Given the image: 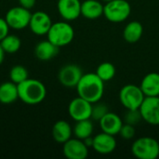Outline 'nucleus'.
Returning <instances> with one entry per match:
<instances>
[{"instance_id":"nucleus-7","label":"nucleus","mask_w":159,"mask_h":159,"mask_svg":"<svg viewBox=\"0 0 159 159\" xmlns=\"http://www.w3.org/2000/svg\"><path fill=\"white\" fill-rule=\"evenodd\" d=\"M32 13L30 9L22 7L20 6L10 8L6 14V20L8 26L15 30H21L29 26Z\"/></svg>"},{"instance_id":"nucleus-1","label":"nucleus","mask_w":159,"mask_h":159,"mask_svg":"<svg viewBox=\"0 0 159 159\" xmlns=\"http://www.w3.org/2000/svg\"><path fill=\"white\" fill-rule=\"evenodd\" d=\"M78 96L91 103L100 102L104 93V82L96 73L83 74L76 86Z\"/></svg>"},{"instance_id":"nucleus-17","label":"nucleus","mask_w":159,"mask_h":159,"mask_svg":"<svg viewBox=\"0 0 159 159\" xmlns=\"http://www.w3.org/2000/svg\"><path fill=\"white\" fill-rule=\"evenodd\" d=\"M145 97H155L159 96V74L150 73L146 75L140 86Z\"/></svg>"},{"instance_id":"nucleus-5","label":"nucleus","mask_w":159,"mask_h":159,"mask_svg":"<svg viewBox=\"0 0 159 159\" xmlns=\"http://www.w3.org/2000/svg\"><path fill=\"white\" fill-rule=\"evenodd\" d=\"M131 12V7L127 0H112L103 7V15L111 22L126 20Z\"/></svg>"},{"instance_id":"nucleus-16","label":"nucleus","mask_w":159,"mask_h":159,"mask_svg":"<svg viewBox=\"0 0 159 159\" xmlns=\"http://www.w3.org/2000/svg\"><path fill=\"white\" fill-rule=\"evenodd\" d=\"M60 51V48L48 39L39 42L34 48V55L40 61H49L55 58Z\"/></svg>"},{"instance_id":"nucleus-22","label":"nucleus","mask_w":159,"mask_h":159,"mask_svg":"<svg viewBox=\"0 0 159 159\" xmlns=\"http://www.w3.org/2000/svg\"><path fill=\"white\" fill-rule=\"evenodd\" d=\"M93 123L89 119H84L76 121V124L73 129L75 138L80 140H85L90 137L93 133Z\"/></svg>"},{"instance_id":"nucleus-18","label":"nucleus","mask_w":159,"mask_h":159,"mask_svg":"<svg viewBox=\"0 0 159 159\" xmlns=\"http://www.w3.org/2000/svg\"><path fill=\"white\" fill-rule=\"evenodd\" d=\"M103 5L98 0H85L81 3V15L88 20H96L103 15Z\"/></svg>"},{"instance_id":"nucleus-12","label":"nucleus","mask_w":159,"mask_h":159,"mask_svg":"<svg viewBox=\"0 0 159 159\" xmlns=\"http://www.w3.org/2000/svg\"><path fill=\"white\" fill-rule=\"evenodd\" d=\"M52 25L50 17L44 11H36L32 14L29 22L31 31L36 35L47 34Z\"/></svg>"},{"instance_id":"nucleus-15","label":"nucleus","mask_w":159,"mask_h":159,"mask_svg":"<svg viewBox=\"0 0 159 159\" xmlns=\"http://www.w3.org/2000/svg\"><path fill=\"white\" fill-rule=\"evenodd\" d=\"M99 122L103 132L114 136L119 134V131L123 126V122L120 116L111 112H108Z\"/></svg>"},{"instance_id":"nucleus-21","label":"nucleus","mask_w":159,"mask_h":159,"mask_svg":"<svg viewBox=\"0 0 159 159\" xmlns=\"http://www.w3.org/2000/svg\"><path fill=\"white\" fill-rule=\"evenodd\" d=\"M143 33V26L140 21L133 20L129 22L123 31V37L126 42L133 44L138 42Z\"/></svg>"},{"instance_id":"nucleus-8","label":"nucleus","mask_w":159,"mask_h":159,"mask_svg":"<svg viewBox=\"0 0 159 159\" xmlns=\"http://www.w3.org/2000/svg\"><path fill=\"white\" fill-rule=\"evenodd\" d=\"M140 113L142 118L153 126L159 125V96L145 97L141 107Z\"/></svg>"},{"instance_id":"nucleus-26","label":"nucleus","mask_w":159,"mask_h":159,"mask_svg":"<svg viewBox=\"0 0 159 159\" xmlns=\"http://www.w3.org/2000/svg\"><path fill=\"white\" fill-rule=\"evenodd\" d=\"M107 105L104 103H102L100 102H95L92 104V111H91V117L95 121H100L107 113H108Z\"/></svg>"},{"instance_id":"nucleus-25","label":"nucleus","mask_w":159,"mask_h":159,"mask_svg":"<svg viewBox=\"0 0 159 159\" xmlns=\"http://www.w3.org/2000/svg\"><path fill=\"white\" fill-rule=\"evenodd\" d=\"M9 78L15 84H20L29 78L28 71L21 65H15L9 71Z\"/></svg>"},{"instance_id":"nucleus-6","label":"nucleus","mask_w":159,"mask_h":159,"mask_svg":"<svg viewBox=\"0 0 159 159\" xmlns=\"http://www.w3.org/2000/svg\"><path fill=\"white\" fill-rule=\"evenodd\" d=\"M145 96L140 87L128 84L124 86L119 92V101L127 110L140 109Z\"/></svg>"},{"instance_id":"nucleus-10","label":"nucleus","mask_w":159,"mask_h":159,"mask_svg":"<svg viewBox=\"0 0 159 159\" xmlns=\"http://www.w3.org/2000/svg\"><path fill=\"white\" fill-rule=\"evenodd\" d=\"M83 75L81 68L76 64H67L61 68L58 74L60 83L66 88H76Z\"/></svg>"},{"instance_id":"nucleus-9","label":"nucleus","mask_w":159,"mask_h":159,"mask_svg":"<svg viewBox=\"0 0 159 159\" xmlns=\"http://www.w3.org/2000/svg\"><path fill=\"white\" fill-rule=\"evenodd\" d=\"M92 104L93 103L78 96L73 99L69 103L68 113L75 121L89 119L91 117Z\"/></svg>"},{"instance_id":"nucleus-11","label":"nucleus","mask_w":159,"mask_h":159,"mask_svg":"<svg viewBox=\"0 0 159 159\" xmlns=\"http://www.w3.org/2000/svg\"><path fill=\"white\" fill-rule=\"evenodd\" d=\"M62 153L68 159H85L89 156V147L83 140L71 138L63 143Z\"/></svg>"},{"instance_id":"nucleus-32","label":"nucleus","mask_w":159,"mask_h":159,"mask_svg":"<svg viewBox=\"0 0 159 159\" xmlns=\"http://www.w3.org/2000/svg\"><path fill=\"white\" fill-rule=\"evenodd\" d=\"M5 51H4V49H3V48H2V46H1V44H0V65L2 64V62H3V61H4V58H5Z\"/></svg>"},{"instance_id":"nucleus-24","label":"nucleus","mask_w":159,"mask_h":159,"mask_svg":"<svg viewBox=\"0 0 159 159\" xmlns=\"http://www.w3.org/2000/svg\"><path fill=\"white\" fill-rule=\"evenodd\" d=\"M116 67L112 62L109 61H104L102 63H101L96 70V75L103 81H110L112 80L115 75H116Z\"/></svg>"},{"instance_id":"nucleus-13","label":"nucleus","mask_w":159,"mask_h":159,"mask_svg":"<svg viewBox=\"0 0 159 159\" xmlns=\"http://www.w3.org/2000/svg\"><path fill=\"white\" fill-rule=\"evenodd\" d=\"M92 148L101 155L111 154L116 148V140L114 135L102 131L93 138Z\"/></svg>"},{"instance_id":"nucleus-20","label":"nucleus","mask_w":159,"mask_h":159,"mask_svg":"<svg viewBox=\"0 0 159 159\" xmlns=\"http://www.w3.org/2000/svg\"><path fill=\"white\" fill-rule=\"evenodd\" d=\"M19 99L18 85L12 81L0 84V102L3 104H10Z\"/></svg>"},{"instance_id":"nucleus-33","label":"nucleus","mask_w":159,"mask_h":159,"mask_svg":"<svg viewBox=\"0 0 159 159\" xmlns=\"http://www.w3.org/2000/svg\"><path fill=\"white\" fill-rule=\"evenodd\" d=\"M102 1H103V2H105V3H107V2H110V1H112V0H102Z\"/></svg>"},{"instance_id":"nucleus-31","label":"nucleus","mask_w":159,"mask_h":159,"mask_svg":"<svg viewBox=\"0 0 159 159\" xmlns=\"http://www.w3.org/2000/svg\"><path fill=\"white\" fill-rule=\"evenodd\" d=\"M84 141V143H85V144L88 146V147H92V144H93V138L90 136V137H89V138H87V139H85V140H83Z\"/></svg>"},{"instance_id":"nucleus-23","label":"nucleus","mask_w":159,"mask_h":159,"mask_svg":"<svg viewBox=\"0 0 159 159\" xmlns=\"http://www.w3.org/2000/svg\"><path fill=\"white\" fill-rule=\"evenodd\" d=\"M0 44L6 53L8 54H13L16 53L21 46V41L20 37L14 34H7L6 37H4L1 41Z\"/></svg>"},{"instance_id":"nucleus-27","label":"nucleus","mask_w":159,"mask_h":159,"mask_svg":"<svg viewBox=\"0 0 159 159\" xmlns=\"http://www.w3.org/2000/svg\"><path fill=\"white\" fill-rule=\"evenodd\" d=\"M142 116L140 113V110H128V112L126 113L125 116V122L127 124H130L135 126L136 124H138L141 121Z\"/></svg>"},{"instance_id":"nucleus-3","label":"nucleus","mask_w":159,"mask_h":159,"mask_svg":"<svg viewBox=\"0 0 159 159\" xmlns=\"http://www.w3.org/2000/svg\"><path fill=\"white\" fill-rule=\"evenodd\" d=\"M48 39L57 47H64L70 44L75 36L73 27L65 21H58L52 23L49 31L47 34Z\"/></svg>"},{"instance_id":"nucleus-2","label":"nucleus","mask_w":159,"mask_h":159,"mask_svg":"<svg viewBox=\"0 0 159 159\" xmlns=\"http://www.w3.org/2000/svg\"><path fill=\"white\" fill-rule=\"evenodd\" d=\"M19 99L24 103L34 105L42 102L47 95L45 85L36 79L28 78L25 81L18 84Z\"/></svg>"},{"instance_id":"nucleus-14","label":"nucleus","mask_w":159,"mask_h":159,"mask_svg":"<svg viewBox=\"0 0 159 159\" xmlns=\"http://www.w3.org/2000/svg\"><path fill=\"white\" fill-rule=\"evenodd\" d=\"M58 11L65 20H76L81 15V2L79 0H59Z\"/></svg>"},{"instance_id":"nucleus-28","label":"nucleus","mask_w":159,"mask_h":159,"mask_svg":"<svg viewBox=\"0 0 159 159\" xmlns=\"http://www.w3.org/2000/svg\"><path fill=\"white\" fill-rule=\"evenodd\" d=\"M119 134L121 135V137L125 140H131L134 138L135 134H136V130L133 125L130 124H123Z\"/></svg>"},{"instance_id":"nucleus-4","label":"nucleus","mask_w":159,"mask_h":159,"mask_svg":"<svg viewBox=\"0 0 159 159\" xmlns=\"http://www.w3.org/2000/svg\"><path fill=\"white\" fill-rule=\"evenodd\" d=\"M131 152L139 159H156L159 157L158 142L151 137H142L137 139L132 146Z\"/></svg>"},{"instance_id":"nucleus-30","label":"nucleus","mask_w":159,"mask_h":159,"mask_svg":"<svg viewBox=\"0 0 159 159\" xmlns=\"http://www.w3.org/2000/svg\"><path fill=\"white\" fill-rule=\"evenodd\" d=\"M18 1L20 7H25L27 9H31L35 5L36 2V0H18Z\"/></svg>"},{"instance_id":"nucleus-29","label":"nucleus","mask_w":159,"mask_h":159,"mask_svg":"<svg viewBox=\"0 0 159 159\" xmlns=\"http://www.w3.org/2000/svg\"><path fill=\"white\" fill-rule=\"evenodd\" d=\"M9 28L10 27L8 26L6 19L0 18V41L8 34Z\"/></svg>"},{"instance_id":"nucleus-19","label":"nucleus","mask_w":159,"mask_h":159,"mask_svg":"<svg viewBox=\"0 0 159 159\" xmlns=\"http://www.w3.org/2000/svg\"><path fill=\"white\" fill-rule=\"evenodd\" d=\"M73 134V129L65 120L57 121L52 128V137L59 143H64L71 139Z\"/></svg>"}]
</instances>
